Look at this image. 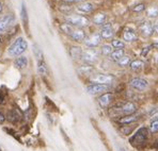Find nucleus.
<instances>
[{
    "label": "nucleus",
    "instance_id": "obj_1",
    "mask_svg": "<svg viewBox=\"0 0 158 151\" xmlns=\"http://www.w3.org/2000/svg\"><path fill=\"white\" fill-rule=\"evenodd\" d=\"M148 129L144 127L140 128L139 130H137V132L131 136L129 139V143L134 147H142L145 145L146 141H148Z\"/></svg>",
    "mask_w": 158,
    "mask_h": 151
},
{
    "label": "nucleus",
    "instance_id": "obj_2",
    "mask_svg": "<svg viewBox=\"0 0 158 151\" xmlns=\"http://www.w3.org/2000/svg\"><path fill=\"white\" fill-rule=\"evenodd\" d=\"M28 48V43L25 38H18L12 45L9 47L8 53L11 57H17V55L24 53Z\"/></svg>",
    "mask_w": 158,
    "mask_h": 151
},
{
    "label": "nucleus",
    "instance_id": "obj_3",
    "mask_svg": "<svg viewBox=\"0 0 158 151\" xmlns=\"http://www.w3.org/2000/svg\"><path fill=\"white\" fill-rule=\"evenodd\" d=\"M65 20L69 25L73 26V27H77V28H82V27H87L90 24V20L87 17L81 15H69L65 17Z\"/></svg>",
    "mask_w": 158,
    "mask_h": 151
},
{
    "label": "nucleus",
    "instance_id": "obj_4",
    "mask_svg": "<svg viewBox=\"0 0 158 151\" xmlns=\"http://www.w3.org/2000/svg\"><path fill=\"white\" fill-rule=\"evenodd\" d=\"M14 22H15V17L12 14H8L0 17V34L4 33L14 24Z\"/></svg>",
    "mask_w": 158,
    "mask_h": 151
},
{
    "label": "nucleus",
    "instance_id": "obj_5",
    "mask_svg": "<svg viewBox=\"0 0 158 151\" xmlns=\"http://www.w3.org/2000/svg\"><path fill=\"white\" fill-rule=\"evenodd\" d=\"M81 59L85 62V63L93 64L98 60V52L96 49H87L82 51V57Z\"/></svg>",
    "mask_w": 158,
    "mask_h": 151
},
{
    "label": "nucleus",
    "instance_id": "obj_6",
    "mask_svg": "<svg viewBox=\"0 0 158 151\" xmlns=\"http://www.w3.org/2000/svg\"><path fill=\"white\" fill-rule=\"evenodd\" d=\"M139 31L145 38H150L153 35V32H154V27L153 24L150 20H143L141 22V24L139 25Z\"/></svg>",
    "mask_w": 158,
    "mask_h": 151
},
{
    "label": "nucleus",
    "instance_id": "obj_7",
    "mask_svg": "<svg viewBox=\"0 0 158 151\" xmlns=\"http://www.w3.org/2000/svg\"><path fill=\"white\" fill-rule=\"evenodd\" d=\"M129 85L134 89L139 90V92H143V90H145L148 87V82L143 78H134L131 80Z\"/></svg>",
    "mask_w": 158,
    "mask_h": 151
},
{
    "label": "nucleus",
    "instance_id": "obj_8",
    "mask_svg": "<svg viewBox=\"0 0 158 151\" xmlns=\"http://www.w3.org/2000/svg\"><path fill=\"white\" fill-rule=\"evenodd\" d=\"M114 77L112 75H96L91 78V81L93 83H97V84H104L109 85L113 82Z\"/></svg>",
    "mask_w": 158,
    "mask_h": 151
},
{
    "label": "nucleus",
    "instance_id": "obj_9",
    "mask_svg": "<svg viewBox=\"0 0 158 151\" xmlns=\"http://www.w3.org/2000/svg\"><path fill=\"white\" fill-rule=\"evenodd\" d=\"M102 42V36L101 34L98 33V32H96V33H93L91 35H89L87 38H85V45L88 46V47L90 48H95L97 47V46L101 44Z\"/></svg>",
    "mask_w": 158,
    "mask_h": 151
},
{
    "label": "nucleus",
    "instance_id": "obj_10",
    "mask_svg": "<svg viewBox=\"0 0 158 151\" xmlns=\"http://www.w3.org/2000/svg\"><path fill=\"white\" fill-rule=\"evenodd\" d=\"M108 88H109L108 85L94 83V84H91L87 87V92L89 93L90 95H97V94H101V93H103V92H106Z\"/></svg>",
    "mask_w": 158,
    "mask_h": 151
},
{
    "label": "nucleus",
    "instance_id": "obj_11",
    "mask_svg": "<svg viewBox=\"0 0 158 151\" xmlns=\"http://www.w3.org/2000/svg\"><path fill=\"white\" fill-rule=\"evenodd\" d=\"M118 109H120V112L122 114H124V115H131V114H134L137 111L136 104L129 101L124 102Z\"/></svg>",
    "mask_w": 158,
    "mask_h": 151
},
{
    "label": "nucleus",
    "instance_id": "obj_12",
    "mask_svg": "<svg viewBox=\"0 0 158 151\" xmlns=\"http://www.w3.org/2000/svg\"><path fill=\"white\" fill-rule=\"evenodd\" d=\"M112 99H113V95L111 93H106V94L102 95L98 98V103L102 108H107L112 102Z\"/></svg>",
    "mask_w": 158,
    "mask_h": 151
},
{
    "label": "nucleus",
    "instance_id": "obj_13",
    "mask_svg": "<svg viewBox=\"0 0 158 151\" xmlns=\"http://www.w3.org/2000/svg\"><path fill=\"white\" fill-rule=\"evenodd\" d=\"M69 36H71V38H73L74 41H76V42H82V41H85V31H83L82 29H80V28H75Z\"/></svg>",
    "mask_w": 158,
    "mask_h": 151
},
{
    "label": "nucleus",
    "instance_id": "obj_14",
    "mask_svg": "<svg viewBox=\"0 0 158 151\" xmlns=\"http://www.w3.org/2000/svg\"><path fill=\"white\" fill-rule=\"evenodd\" d=\"M99 34H101L102 38H106V39L111 38L113 36L112 26H111L110 24H106L103 28H102V30H101V32H99Z\"/></svg>",
    "mask_w": 158,
    "mask_h": 151
},
{
    "label": "nucleus",
    "instance_id": "obj_15",
    "mask_svg": "<svg viewBox=\"0 0 158 151\" xmlns=\"http://www.w3.org/2000/svg\"><path fill=\"white\" fill-rule=\"evenodd\" d=\"M138 118H139L138 115H135V114H131V115H125V116H123L122 118L118 119V122L125 126V125H131L132 122L137 121Z\"/></svg>",
    "mask_w": 158,
    "mask_h": 151
},
{
    "label": "nucleus",
    "instance_id": "obj_16",
    "mask_svg": "<svg viewBox=\"0 0 158 151\" xmlns=\"http://www.w3.org/2000/svg\"><path fill=\"white\" fill-rule=\"evenodd\" d=\"M123 38H124L125 41H127V42H134L138 38V34L135 32V30L126 29L124 31V34H123Z\"/></svg>",
    "mask_w": 158,
    "mask_h": 151
},
{
    "label": "nucleus",
    "instance_id": "obj_17",
    "mask_svg": "<svg viewBox=\"0 0 158 151\" xmlns=\"http://www.w3.org/2000/svg\"><path fill=\"white\" fill-rule=\"evenodd\" d=\"M93 9H94V6L91 2H82L77 6V10L82 13H90L93 11Z\"/></svg>",
    "mask_w": 158,
    "mask_h": 151
},
{
    "label": "nucleus",
    "instance_id": "obj_18",
    "mask_svg": "<svg viewBox=\"0 0 158 151\" xmlns=\"http://www.w3.org/2000/svg\"><path fill=\"white\" fill-rule=\"evenodd\" d=\"M14 65H15V67H17L18 69L26 68L27 65H28V59H27L26 57L17 58V59L15 60V63H14Z\"/></svg>",
    "mask_w": 158,
    "mask_h": 151
},
{
    "label": "nucleus",
    "instance_id": "obj_19",
    "mask_svg": "<svg viewBox=\"0 0 158 151\" xmlns=\"http://www.w3.org/2000/svg\"><path fill=\"white\" fill-rule=\"evenodd\" d=\"M106 19H107V16L105 13H97L93 17V22L95 25H103L106 22Z\"/></svg>",
    "mask_w": 158,
    "mask_h": 151
},
{
    "label": "nucleus",
    "instance_id": "obj_20",
    "mask_svg": "<svg viewBox=\"0 0 158 151\" xmlns=\"http://www.w3.org/2000/svg\"><path fill=\"white\" fill-rule=\"evenodd\" d=\"M69 53H71L72 58L74 60H79L82 57V50H81L80 47H72L71 50H69Z\"/></svg>",
    "mask_w": 158,
    "mask_h": 151
},
{
    "label": "nucleus",
    "instance_id": "obj_21",
    "mask_svg": "<svg viewBox=\"0 0 158 151\" xmlns=\"http://www.w3.org/2000/svg\"><path fill=\"white\" fill-rule=\"evenodd\" d=\"M110 57H111V60H112V61L118 62L121 58L124 57V50H123V49H117V50L112 51V53L110 54Z\"/></svg>",
    "mask_w": 158,
    "mask_h": 151
},
{
    "label": "nucleus",
    "instance_id": "obj_22",
    "mask_svg": "<svg viewBox=\"0 0 158 151\" xmlns=\"http://www.w3.org/2000/svg\"><path fill=\"white\" fill-rule=\"evenodd\" d=\"M38 73H39V75H41V76L47 75V66H46L45 62H44L43 60L39 61V63H38Z\"/></svg>",
    "mask_w": 158,
    "mask_h": 151
},
{
    "label": "nucleus",
    "instance_id": "obj_23",
    "mask_svg": "<svg viewBox=\"0 0 158 151\" xmlns=\"http://www.w3.org/2000/svg\"><path fill=\"white\" fill-rule=\"evenodd\" d=\"M131 68L132 69V70L135 71H138V70H141V69L143 68V62L140 61V60H135V61L131 62Z\"/></svg>",
    "mask_w": 158,
    "mask_h": 151
},
{
    "label": "nucleus",
    "instance_id": "obj_24",
    "mask_svg": "<svg viewBox=\"0 0 158 151\" xmlns=\"http://www.w3.org/2000/svg\"><path fill=\"white\" fill-rule=\"evenodd\" d=\"M146 16L150 18H155L158 16V6H152L146 10Z\"/></svg>",
    "mask_w": 158,
    "mask_h": 151
},
{
    "label": "nucleus",
    "instance_id": "obj_25",
    "mask_svg": "<svg viewBox=\"0 0 158 151\" xmlns=\"http://www.w3.org/2000/svg\"><path fill=\"white\" fill-rule=\"evenodd\" d=\"M60 29H61L62 31L64 32V33L71 35V33L73 32V30L75 29V27H73V26H71V25H69V24H63V25H61Z\"/></svg>",
    "mask_w": 158,
    "mask_h": 151
},
{
    "label": "nucleus",
    "instance_id": "obj_26",
    "mask_svg": "<svg viewBox=\"0 0 158 151\" xmlns=\"http://www.w3.org/2000/svg\"><path fill=\"white\" fill-rule=\"evenodd\" d=\"M117 63L120 65V66H122V67L127 66L128 64H131V58L127 57V55H124V57H122L120 60H118Z\"/></svg>",
    "mask_w": 158,
    "mask_h": 151
},
{
    "label": "nucleus",
    "instance_id": "obj_27",
    "mask_svg": "<svg viewBox=\"0 0 158 151\" xmlns=\"http://www.w3.org/2000/svg\"><path fill=\"white\" fill-rule=\"evenodd\" d=\"M111 46H112L113 48H115V50H117V49H123V48L125 47L124 43H123L122 41H120V39H113Z\"/></svg>",
    "mask_w": 158,
    "mask_h": 151
},
{
    "label": "nucleus",
    "instance_id": "obj_28",
    "mask_svg": "<svg viewBox=\"0 0 158 151\" xmlns=\"http://www.w3.org/2000/svg\"><path fill=\"white\" fill-rule=\"evenodd\" d=\"M22 18H23V22H24V25L27 26L28 25V15H27V9L25 3H23L22 6Z\"/></svg>",
    "mask_w": 158,
    "mask_h": 151
},
{
    "label": "nucleus",
    "instance_id": "obj_29",
    "mask_svg": "<svg viewBox=\"0 0 158 151\" xmlns=\"http://www.w3.org/2000/svg\"><path fill=\"white\" fill-rule=\"evenodd\" d=\"M112 46L111 45H104L102 47V53L104 55H110L112 53Z\"/></svg>",
    "mask_w": 158,
    "mask_h": 151
},
{
    "label": "nucleus",
    "instance_id": "obj_30",
    "mask_svg": "<svg viewBox=\"0 0 158 151\" xmlns=\"http://www.w3.org/2000/svg\"><path fill=\"white\" fill-rule=\"evenodd\" d=\"M8 117L11 121H17V120L19 119V118H18L19 117V115H18L16 112H14V111H11V112L8 114Z\"/></svg>",
    "mask_w": 158,
    "mask_h": 151
},
{
    "label": "nucleus",
    "instance_id": "obj_31",
    "mask_svg": "<svg viewBox=\"0 0 158 151\" xmlns=\"http://www.w3.org/2000/svg\"><path fill=\"white\" fill-rule=\"evenodd\" d=\"M150 130H151V132H153V133L158 132V119H155V120H153V121L151 122Z\"/></svg>",
    "mask_w": 158,
    "mask_h": 151
},
{
    "label": "nucleus",
    "instance_id": "obj_32",
    "mask_svg": "<svg viewBox=\"0 0 158 151\" xmlns=\"http://www.w3.org/2000/svg\"><path fill=\"white\" fill-rule=\"evenodd\" d=\"M93 70V68L91 66H83V67H81L80 69H79V73H81L82 75H88L89 73H91V71Z\"/></svg>",
    "mask_w": 158,
    "mask_h": 151
},
{
    "label": "nucleus",
    "instance_id": "obj_33",
    "mask_svg": "<svg viewBox=\"0 0 158 151\" xmlns=\"http://www.w3.org/2000/svg\"><path fill=\"white\" fill-rule=\"evenodd\" d=\"M152 48H153V46H152V45L145 46V47L143 48V49H141V55H142V57H146V55H148V53L150 52Z\"/></svg>",
    "mask_w": 158,
    "mask_h": 151
},
{
    "label": "nucleus",
    "instance_id": "obj_34",
    "mask_svg": "<svg viewBox=\"0 0 158 151\" xmlns=\"http://www.w3.org/2000/svg\"><path fill=\"white\" fill-rule=\"evenodd\" d=\"M145 10V4L144 3H140V4H137L136 6L132 8V11L134 12H141V11Z\"/></svg>",
    "mask_w": 158,
    "mask_h": 151
},
{
    "label": "nucleus",
    "instance_id": "obj_35",
    "mask_svg": "<svg viewBox=\"0 0 158 151\" xmlns=\"http://www.w3.org/2000/svg\"><path fill=\"white\" fill-rule=\"evenodd\" d=\"M153 27H154V32H156V33L158 34V20L155 22L154 25H153Z\"/></svg>",
    "mask_w": 158,
    "mask_h": 151
},
{
    "label": "nucleus",
    "instance_id": "obj_36",
    "mask_svg": "<svg viewBox=\"0 0 158 151\" xmlns=\"http://www.w3.org/2000/svg\"><path fill=\"white\" fill-rule=\"evenodd\" d=\"M4 119H6V118H4V116H3V115H2V114H1V113H0V124H3Z\"/></svg>",
    "mask_w": 158,
    "mask_h": 151
},
{
    "label": "nucleus",
    "instance_id": "obj_37",
    "mask_svg": "<svg viewBox=\"0 0 158 151\" xmlns=\"http://www.w3.org/2000/svg\"><path fill=\"white\" fill-rule=\"evenodd\" d=\"M66 1H69V2H82V1H85V0H66Z\"/></svg>",
    "mask_w": 158,
    "mask_h": 151
},
{
    "label": "nucleus",
    "instance_id": "obj_38",
    "mask_svg": "<svg viewBox=\"0 0 158 151\" xmlns=\"http://www.w3.org/2000/svg\"><path fill=\"white\" fill-rule=\"evenodd\" d=\"M153 48H156V49H158V42L157 43H155V44H153Z\"/></svg>",
    "mask_w": 158,
    "mask_h": 151
},
{
    "label": "nucleus",
    "instance_id": "obj_39",
    "mask_svg": "<svg viewBox=\"0 0 158 151\" xmlns=\"http://www.w3.org/2000/svg\"><path fill=\"white\" fill-rule=\"evenodd\" d=\"M2 9H3L2 8V3L0 2V14H1V12H2Z\"/></svg>",
    "mask_w": 158,
    "mask_h": 151
},
{
    "label": "nucleus",
    "instance_id": "obj_40",
    "mask_svg": "<svg viewBox=\"0 0 158 151\" xmlns=\"http://www.w3.org/2000/svg\"><path fill=\"white\" fill-rule=\"evenodd\" d=\"M118 151H126V150L123 149V148H120V149H118Z\"/></svg>",
    "mask_w": 158,
    "mask_h": 151
},
{
    "label": "nucleus",
    "instance_id": "obj_41",
    "mask_svg": "<svg viewBox=\"0 0 158 151\" xmlns=\"http://www.w3.org/2000/svg\"><path fill=\"white\" fill-rule=\"evenodd\" d=\"M1 100H2V96L0 95V101H1Z\"/></svg>",
    "mask_w": 158,
    "mask_h": 151
},
{
    "label": "nucleus",
    "instance_id": "obj_42",
    "mask_svg": "<svg viewBox=\"0 0 158 151\" xmlns=\"http://www.w3.org/2000/svg\"><path fill=\"white\" fill-rule=\"evenodd\" d=\"M155 117H157V118H158V112H157V114H156V115H155Z\"/></svg>",
    "mask_w": 158,
    "mask_h": 151
}]
</instances>
